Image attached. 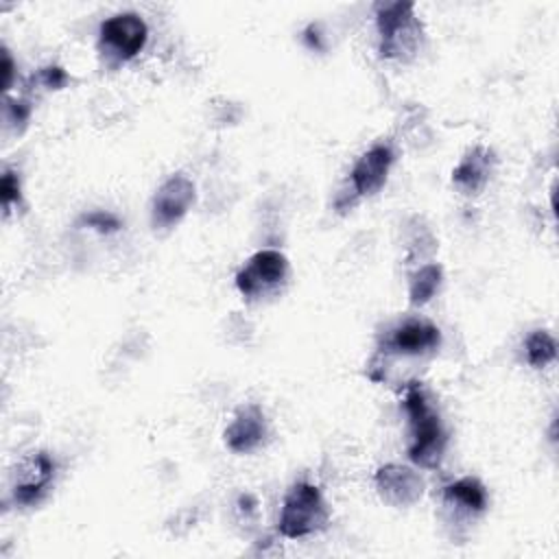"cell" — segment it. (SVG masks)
<instances>
[{"instance_id": "obj_4", "label": "cell", "mask_w": 559, "mask_h": 559, "mask_svg": "<svg viewBox=\"0 0 559 559\" xmlns=\"http://www.w3.org/2000/svg\"><path fill=\"white\" fill-rule=\"evenodd\" d=\"M290 275L288 258L277 249L255 251L236 273V288L249 301H260L282 293Z\"/></svg>"}, {"instance_id": "obj_7", "label": "cell", "mask_w": 559, "mask_h": 559, "mask_svg": "<svg viewBox=\"0 0 559 559\" xmlns=\"http://www.w3.org/2000/svg\"><path fill=\"white\" fill-rule=\"evenodd\" d=\"M197 199L194 181L183 175H170L155 192L151 201V223L155 229H170L175 227L192 207Z\"/></svg>"}, {"instance_id": "obj_8", "label": "cell", "mask_w": 559, "mask_h": 559, "mask_svg": "<svg viewBox=\"0 0 559 559\" xmlns=\"http://www.w3.org/2000/svg\"><path fill=\"white\" fill-rule=\"evenodd\" d=\"M393 162H395V151L389 142H376L373 146H369L356 159V164L349 173V186H352V199L349 201H352V205L358 199L373 197L376 192L382 190Z\"/></svg>"}, {"instance_id": "obj_20", "label": "cell", "mask_w": 559, "mask_h": 559, "mask_svg": "<svg viewBox=\"0 0 559 559\" xmlns=\"http://www.w3.org/2000/svg\"><path fill=\"white\" fill-rule=\"evenodd\" d=\"M2 79H4V90H9L13 79V59L7 48H2Z\"/></svg>"}, {"instance_id": "obj_2", "label": "cell", "mask_w": 559, "mask_h": 559, "mask_svg": "<svg viewBox=\"0 0 559 559\" xmlns=\"http://www.w3.org/2000/svg\"><path fill=\"white\" fill-rule=\"evenodd\" d=\"M378 50L393 61H411L424 44V26L413 2H380L376 7Z\"/></svg>"}, {"instance_id": "obj_5", "label": "cell", "mask_w": 559, "mask_h": 559, "mask_svg": "<svg viewBox=\"0 0 559 559\" xmlns=\"http://www.w3.org/2000/svg\"><path fill=\"white\" fill-rule=\"evenodd\" d=\"M148 26L146 22L133 13H116L100 22L98 26V52L103 55L107 66H120L140 55L146 46Z\"/></svg>"}, {"instance_id": "obj_9", "label": "cell", "mask_w": 559, "mask_h": 559, "mask_svg": "<svg viewBox=\"0 0 559 559\" xmlns=\"http://www.w3.org/2000/svg\"><path fill=\"white\" fill-rule=\"evenodd\" d=\"M441 345V330L426 321V319H406L400 325H395L382 349L389 356H404V358H419L430 356Z\"/></svg>"}, {"instance_id": "obj_1", "label": "cell", "mask_w": 559, "mask_h": 559, "mask_svg": "<svg viewBox=\"0 0 559 559\" xmlns=\"http://www.w3.org/2000/svg\"><path fill=\"white\" fill-rule=\"evenodd\" d=\"M402 406L408 419V459L426 469L439 467L448 448V432L419 380L404 384Z\"/></svg>"}, {"instance_id": "obj_19", "label": "cell", "mask_w": 559, "mask_h": 559, "mask_svg": "<svg viewBox=\"0 0 559 559\" xmlns=\"http://www.w3.org/2000/svg\"><path fill=\"white\" fill-rule=\"evenodd\" d=\"M39 81H41V85L48 87V90H59V87H63V85L68 83V74H66V70L59 68V66H48V68H41Z\"/></svg>"}, {"instance_id": "obj_10", "label": "cell", "mask_w": 559, "mask_h": 559, "mask_svg": "<svg viewBox=\"0 0 559 559\" xmlns=\"http://www.w3.org/2000/svg\"><path fill=\"white\" fill-rule=\"evenodd\" d=\"M373 487L386 504L404 509L421 500L426 483L417 469L402 463H386L373 474Z\"/></svg>"}, {"instance_id": "obj_14", "label": "cell", "mask_w": 559, "mask_h": 559, "mask_svg": "<svg viewBox=\"0 0 559 559\" xmlns=\"http://www.w3.org/2000/svg\"><path fill=\"white\" fill-rule=\"evenodd\" d=\"M441 280H443V269L437 262L419 264L408 275V301H411V306L428 304L435 297V293L439 290Z\"/></svg>"}, {"instance_id": "obj_15", "label": "cell", "mask_w": 559, "mask_h": 559, "mask_svg": "<svg viewBox=\"0 0 559 559\" xmlns=\"http://www.w3.org/2000/svg\"><path fill=\"white\" fill-rule=\"evenodd\" d=\"M524 352H526V362L535 369H542V367H548L557 358V343L550 332L533 330L526 336Z\"/></svg>"}, {"instance_id": "obj_12", "label": "cell", "mask_w": 559, "mask_h": 559, "mask_svg": "<svg viewBox=\"0 0 559 559\" xmlns=\"http://www.w3.org/2000/svg\"><path fill=\"white\" fill-rule=\"evenodd\" d=\"M493 166H496L493 151L485 144H476L452 168V186L461 194H478L487 186L493 173Z\"/></svg>"}, {"instance_id": "obj_13", "label": "cell", "mask_w": 559, "mask_h": 559, "mask_svg": "<svg viewBox=\"0 0 559 559\" xmlns=\"http://www.w3.org/2000/svg\"><path fill=\"white\" fill-rule=\"evenodd\" d=\"M487 500V489L476 476H463L443 487V504L459 515H480Z\"/></svg>"}, {"instance_id": "obj_16", "label": "cell", "mask_w": 559, "mask_h": 559, "mask_svg": "<svg viewBox=\"0 0 559 559\" xmlns=\"http://www.w3.org/2000/svg\"><path fill=\"white\" fill-rule=\"evenodd\" d=\"M0 201H2V210L4 214H9L15 205H20L22 201V188H20V177L13 170H4L2 173V181H0Z\"/></svg>"}, {"instance_id": "obj_17", "label": "cell", "mask_w": 559, "mask_h": 559, "mask_svg": "<svg viewBox=\"0 0 559 559\" xmlns=\"http://www.w3.org/2000/svg\"><path fill=\"white\" fill-rule=\"evenodd\" d=\"M31 118V103L22 98H7L4 100V120L13 127H24Z\"/></svg>"}, {"instance_id": "obj_18", "label": "cell", "mask_w": 559, "mask_h": 559, "mask_svg": "<svg viewBox=\"0 0 559 559\" xmlns=\"http://www.w3.org/2000/svg\"><path fill=\"white\" fill-rule=\"evenodd\" d=\"M83 221L87 223V227H92L100 234H109V231L120 229V221L109 212H92V214L83 216Z\"/></svg>"}, {"instance_id": "obj_11", "label": "cell", "mask_w": 559, "mask_h": 559, "mask_svg": "<svg viewBox=\"0 0 559 559\" xmlns=\"http://www.w3.org/2000/svg\"><path fill=\"white\" fill-rule=\"evenodd\" d=\"M269 435L266 415L258 404H245L236 411L234 419L225 428V443L236 454H249L262 445Z\"/></svg>"}, {"instance_id": "obj_6", "label": "cell", "mask_w": 559, "mask_h": 559, "mask_svg": "<svg viewBox=\"0 0 559 559\" xmlns=\"http://www.w3.org/2000/svg\"><path fill=\"white\" fill-rule=\"evenodd\" d=\"M57 472L55 459L39 450L22 456L11 472V496L15 504L28 507L41 500Z\"/></svg>"}, {"instance_id": "obj_3", "label": "cell", "mask_w": 559, "mask_h": 559, "mask_svg": "<svg viewBox=\"0 0 559 559\" xmlns=\"http://www.w3.org/2000/svg\"><path fill=\"white\" fill-rule=\"evenodd\" d=\"M330 509L321 489L308 480L295 483L282 502L277 533L286 539H301L325 528Z\"/></svg>"}]
</instances>
